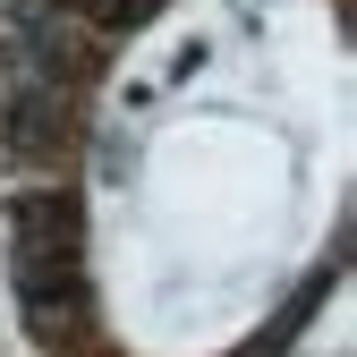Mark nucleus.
I'll return each mask as SVG.
<instances>
[{
  "mask_svg": "<svg viewBox=\"0 0 357 357\" xmlns=\"http://www.w3.org/2000/svg\"><path fill=\"white\" fill-rule=\"evenodd\" d=\"M9 281L26 298V315L52 332L68 324V306L85 289V204L60 188H26L9 204Z\"/></svg>",
  "mask_w": 357,
  "mask_h": 357,
  "instance_id": "1",
  "label": "nucleus"
},
{
  "mask_svg": "<svg viewBox=\"0 0 357 357\" xmlns=\"http://www.w3.org/2000/svg\"><path fill=\"white\" fill-rule=\"evenodd\" d=\"M0 137H9V153H26V162H43L60 145V102L43 94V85H26V94L9 102V119H0Z\"/></svg>",
  "mask_w": 357,
  "mask_h": 357,
  "instance_id": "2",
  "label": "nucleus"
}]
</instances>
